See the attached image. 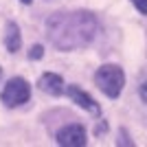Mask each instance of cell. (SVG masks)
<instances>
[{"label": "cell", "instance_id": "1", "mask_svg": "<svg viewBox=\"0 0 147 147\" xmlns=\"http://www.w3.org/2000/svg\"><path fill=\"white\" fill-rule=\"evenodd\" d=\"M46 31L53 46L59 51H75L94 40L99 31V24L94 16L88 11H68V13H55L46 20Z\"/></svg>", "mask_w": 147, "mask_h": 147}, {"label": "cell", "instance_id": "2", "mask_svg": "<svg viewBox=\"0 0 147 147\" xmlns=\"http://www.w3.org/2000/svg\"><path fill=\"white\" fill-rule=\"evenodd\" d=\"M94 84L99 86V90L108 94L110 99H117L123 90V84H125V75H123V68H119L117 64H105L94 73Z\"/></svg>", "mask_w": 147, "mask_h": 147}, {"label": "cell", "instance_id": "3", "mask_svg": "<svg viewBox=\"0 0 147 147\" xmlns=\"http://www.w3.org/2000/svg\"><path fill=\"white\" fill-rule=\"evenodd\" d=\"M29 97H31V86H29V81L22 79V77L9 79L5 90H2V94H0V99H2V103L7 108H16V105L26 103Z\"/></svg>", "mask_w": 147, "mask_h": 147}, {"label": "cell", "instance_id": "4", "mask_svg": "<svg viewBox=\"0 0 147 147\" xmlns=\"http://www.w3.org/2000/svg\"><path fill=\"white\" fill-rule=\"evenodd\" d=\"M57 143L64 147H84L88 143L86 138V129L73 123V125H66V127H61L57 132Z\"/></svg>", "mask_w": 147, "mask_h": 147}, {"label": "cell", "instance_id": "5", "mask_svg": "<svg viewBox=\"0 0 147 147\" xmlns=\"http://www.w3.org/2000/svg\"><path fill=\"white\" fill-rule=\"evenodd\" d=\"M66 92H68V97L73 99V101L79 105V108L88 110L90 114H99V112H101V110H99V105H97V101H94V99H92L88 92H84L79 86H68Z\"/></svg>", "mask_w": 147, "mask_h": 147}, {"label": "cell", "instance_id": "6", "mask_svg": "<svg viewBox=\"0 0 147 147\" xmlns=\"http://www.w3.org/2000/svg\"><path fill=\"white\" fill-rule=\"evenodd\" d=\"M40 90H44L46 94H53V97H59L64 92V79L59 75H53V73H44L40 77Z\"/></svg>", "mask_w": 147, "mask_h": 147}, {"label": "cell", "instance_id": "7", "mask_svg": "<svg viewBox=\"0 0 147 147\" xmlns=\"http://www.w3.org/2000/svg\"><path fill=\"white\" fill-rule=\"evenodd\" d=\"M5 46L9 53H18L20 46H22V37H20V29L16 22H9L7 24V33H5Z\"/></svg>", "mask_w": 147, "mask_h": 147}, {"label": "cell", "instance_id": "8", "mask_svg": "<svg viewBox=\"0 0 147 147\" xmlns=\"http://www.w3.org/2000/svg\"><path fill=\"white\" fill-rule=\"evenodd\" d=\"M42 51H44V49H42V46H40V44H37V46H33V49L29 51V57H31V59H40V57L44 55Z\"/></svg>", "mask_w": 147, "mask_h": 147}, {"label": "cell", "instance_id": "9", "mask_svg": "<svg viewBox=\"0 0 147 147\" xmlns=\"http://www.w3.org/2000/svg\"><path fill=\"white\" fill-rule=\"evenodd\" d=\"M132 2H134V7L143 13V16H147V0H132Z\"/></svg>", "mask_w": 147, "mask_h": 147}, {"label": "cell", "instance_id": "10", "mask_svg": "<svg viewBox=\"0 0 147 147\" xmlns=\"http://www.w3.org/2000/svg\"><path fill=\"white\" fill-rule=\"evenodd\" d=\"M141 99L147 103V81H143V84H141Z\"/></svg>", "mask_w": 147, "mask_h": 147}, {"label": "cell", "instance_id": "11", "mask_svg": "<svg viewBox=\"0 0 147 147\" xmlns=\"http://www.w3.org/2000/svg\"><path fill=\"white\" fill-rule=\"evenodd\" d=\"M20 2H24V5H31V2H33V0H20Z\"/></svg>", "mask_w": 147, "mask_h": 147}, {"label": "cell", "instance_id": "12", "mask_svg": "<svg viewBox=\"0 0 147 147\" xmlns=\"http://www.w3.org/2000/svg\"><path fill=\"white\" fill-rule=\"evenodd\" d=\"M0 77H2V68H0Z\"/></svg>", "mask_w": 147, "mask_h": 147}]
</instances>
